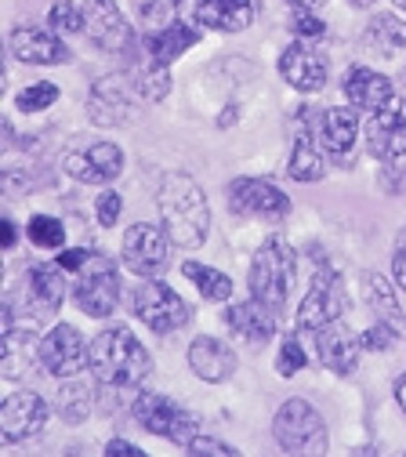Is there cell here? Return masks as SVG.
<instances>
[{
  "instance_id": "cell-1",
  "label": "cell",
  "mask_w": 406,
  "mask_h": 457,
  "mask_svg": "<svg viewBox=\"0 0 406 457\" xmlns=\"http://www.w3.org/2000/svg\"><path fill=\"white\" fill-rule=\"evenodd\" d=\"M156 207H160L163 233L170 237L174 247H182V251L203 247L207 228H211V207H207V196L193 175L170 170V175L160 182Z\"/></svg>"
},
{
  "instance_id": "cell-2",
  "label": "cell",
  "mask_w": 406,
  "mask_h": 457,
  "mask_svg": "<svg viewBox=\"0 0 406 457\" xmlns=\"http://www.w3.org/2000/svg\"><path fill=\"white\" fill-rule=\"evenodd\" d=\"M87 367H91L95 381H102L109 388H138L149 378L153 360L128 327H109L91 341Z\"/></svg>"
},
{
  "instance_id": "cell-3",
  "label": "cell",
  "mask_w": 406,
  "mask_h": 457,
  "mask_svg": "<svg viewBox=\"0 0 406 457\" xmlns=\"http://www.w3.org/2000/svg\"><path fill=\"white\" fill-rule=\"evenodd\" d=\"M294 276H298V254L283 237H269L261 244V251L254 254L251 265V295L258 302H265L272 312L286 309V295L294 287Z\"/></svg>"
},
{
  "instance_id": "cell-4",
  "label": "cell",
  "mask_w": 406,
  "mask_h": 457,
  "mask_svg": "<svg viewBox=\"0 0 406 457\" xmlns=\"http://www.w3.org/2000/svg\"><path fill=\"white\" fill-rule=\"evenodd\" d=\"M272 436H276L279 450H286V453H323L327 450V425H323L319 411L312 403H305V399H286L276 411Z\"/></svg>"
},
{
  "instance_id": "cell-5",
  "label": "cell",
  "mask_w": 406,
  "mask_h": 457,
  "mask_svg": "<svg viewBox=\"0 0 406 457\" xmlns=\"http://www.w3.org/2000/svg\"><path fill=\"white\" fill-rule=\"evenodd\" d=\"M135 421L145 432H153L160 439H170L178 446H189L200 436V421L186 407H178L174 399H167L160 392H145V395L135 399Z\"/></svg>"
},
{
  "instance_id": "cell-6",
  "label": "cell",
  "mask_w": 406,
  "mask_h": 457,
  "mask_svg": "<svg viewBox=\"0 0 406 457\" xmlns=\"http://www.w3.org/2000/svg\"><path fill=\"white\" fill-rule=\"evenodd\" d=\"M131 312L156 334L182 330L189 323V305L160 279H142L131 291Z\"/></svg>"
},
{
  "instance_id": "cell-7",
  "label": "cell",
  "mask_w": 406,
  "mask_h": 457,
  "mask_svg": "<svg viewBox=\"0 0 406 457\" xmlns=\"http://www.w3.org/2000/svg\"><path fill=\"white\" fill-rule=\"evenodd\" d=\"M344 309H348V295H344L341 276H337L334 269H319V272L312 276L309 295H305L302 305H298L294 323H298V330L316 334V330L337 323V320L344 316Z\"/></svg>"
},
{
  "instance_id": "cell-8",
  "label": "cell",
  "mask_w": 406,
  "mask_h": 457,
  "mask_svg": "<svg viewBox=\"0 0 406 457\" xmlns=\"http://www.w3.org/2000/svg\"><path fill=\"white\" fill-rule=\"evenodd\" d=\"M116 302H120V272L116 265L102 254H91L87 265L80 269V279H77V305L80 312L95 316V320H105L116 312Z\"/></svg>"
},
{
  "instance_id": "cell-9",
  "label": "cell",
  "mask_w": 406,
  "mask_h": 457,
  "mask_svg": "<svg viewBox=\"0 0 406 457\" xmlns=\"http://www.w3.org/2000/svg\"><path fill=\"white\" fill-rule=\"evenodd\" d=\"M120 258L124 265L135 272V276H160L167 269V258H170V237L163 233V228L149 225V221H138L128 228L124 237V247H120Z\"/></svg>"
},
{
  "instance_id": "cell-10",
  "label": "cell",
  "mask_w": 406,
  "mask_h": 457,
  "mask_svg": "<svg viewBox=\"0 0 406 457\" xmlns=\"http://www.w3.org/2000/svg\"><path fill=\"white\" fill-rule=\"evenodd\" d=\"M87 356H91V349H87L84 334L77 327H70V323L51 327L44 334V341H40V367L47 374H54V378L80 374L87 367Z\"/></svg>"
},
{
  "instance_id": "cell-11",
  "label": "cell",
  "mask_w": 406,
  "mask_h": 457,
  "mask_svg": "<svg viewBox=\"0 0 406 457\" xmlns=\"http://www.w3.org/2000/svg\"><path fill=\"white\" fill-rule=\"evenodd\" d=\"M367 142H370V153L395 167L406 160V105L402 98L395 95L385 109L370 112V124H367Z\"/></svg>"
},
{
  "instance_id": "cell-12",
  "label": "cell",
  "mask_w": 406,
  "mask_h": 457,
  "mask_svg": "<svg viewBox=\"0 0 406 457\" xmlns=\"http://www.w3.org/2000/svg\"><path fill=\"white\" fill-rule=\"evenodd\" d=\"M178 15L200 29L244 33L254 22V4L251 0H182Z\"/></svg>"
},
{
  "instance_id": "cell-13",
  "label": "cell",
  "mask_w": 406,
  "mask_h": 457,
  "mask_svg": "<svg viewBox=\"0 0 406 457\" xmlns=\"http://www.w3.org/2000/svg\"><path fill=\"white\" fill-rule=\"evenodd\" d=\"M8 47L26 66H62L73 59V51L58 37V29H40V26H15Z\"/></svg>"
},
{
  "instance_id": "cell-14",
  "label": "cell",
  "mask_w": 406,
  "mask_h": 457,
  "mask_svg": "<svg viewBox=\"0 0 406 457\" xmlns=\"http://www.w3.org/2000/svg\"><path fill=\"white\" fill-rule=\"evenodd\" d=\"M228 204L244 218H265V221L290 218V200L261 179H236L228 186Z\"/></svg>"
},
{
  "instance_id": "cell-15",
  "label": "cell",
  "mask_w": 406,
  "mask_h": 457,
  "mask_svg": "<svg viewBox=\"0 0 406 457\" xmlns=\"http://www.w3.org/2000/svg\"><path fill=\"white\" fill-rule=\"evenodd\" d=\"M66 175L77 179V182H87V186H105L112 179H120L124 170V149L116 142H95L87 149H77L66 156Z\"/></svg>"
},
{
  "instance_id": "cell-16",
  "label": "cell",
  "mask_w": 406,
  "mask_h": 457,
  "mask_svg": "<svg viewBox=\"0 0 406 457\" xmlns=\"http://www.w3.org/2000/svg\"><path fill=\"white\" fill-rule=\"evenodd\" d=\"M47 421V403L37 392H15L0 403V439L4 443H22L33 439Z\"/></svg>"
},
{
  "instance_id": "cell-17",
  "label": "cell",
  "mask_w": 406,
  "mask_h": 457,
  "mask_svg": "<svg viewBox=\"0 0 406 457\" xmlns=\"http://www.w3.org/2000/svg\"><path fill=\"white\" fill-rule=\"evenodd\" d=\"M356 135H360V117H356V109H344V105H330L323 117H319V124H316V138H319L323 153L337 167L352 163Z\"/></svg>"
},
{
  "instance_id": "cell-18",
  "label": "cell",
  "mask_w": 406,
  "mask_h": 457,
  "mask_svg": "<svg viewBox=\"0 0 406 457\" xmlns=\"http://www.w3.org/2000/svg\"><path fill=\"white\" fill-rule=\"evenodd\" d=\"M279 77L298 91H323V84L330 77V62L323 51H316L309 44H290L279 54Z\"/></svg>"
},
{
  "instance_id": "cell-19",
  "label": "cell",
  "mask_w": 406,
  "mask_h": 457,
  "mask_svg": "<svg viewBox=\"0 0 406 457\" xmlns=\"http://www.w3.org/2000/svg\"><path fill=\"white\" fill-rule=\"evenodd\" d=\"M87 33L102 51L112 54H124L135 44V33L116 8V0H87Z\"/></svg>"
},
{
  "instance_id": "cell-20",
  "label": "cell",
  "mask_w": 406,
  "mask_h": 457,
  "mask_svg": "<svg viewBox=\"0 0 406 457\" xmlns=\"http://www.w3.org/2000/svg\"><path fill=\"white\" fill-rule=\"evenodd\" d=\"M131 87L124 77H102L95 80L91 95H87V112H91V120L102 124V128H112V124H124L131 117Z\"/></svg>"
},
{
  "instance_id": "cell-21",
  "label": "cell",
  "mask_w": 406,
  "mask_h": 457,
  "mask_svg": "<svg viewBox=\"0 0 406 457\" xmlns=\"http://www.w3.org/2000/svg\"><path fill=\"white\" fill-rule=\"evenodd\" d=\"M360 345L363 341L352 330H344L341 323H330V327L316 330V360L334 374H352L356 370Z\"/></svg>"
},
{
  "instance_id": "cell-22",
  "label": "cell",
  "mask_w": 406,
  "mask_h": 457,
  "mask_svg": "<svg viewBox=\"0 0 406 457\" xmlns=\"http://www.w3.org/2000/svg\"><path fill=\"white\" fill-rule=\"evenodd\" d=\"M344 98L360 112H377L395 98V91L385 73H377L370 66H352L344 73Z\"/></svg>"
},
{
  "instance_id": "cell-23",
  "label": "cell",
  "mask_w": 406,
  "mask_h": 457,
  "mask_svg": "<svg viewBox=\"0 0 406 457\" xmlns=\"http://www.w3.org/2000/svg\"><path fill=\"white\" fill-rule=\"evenodd\" d=\"M225 327L232 334H240L244 341H254V345H265V341L276 334L279 327V312H272L265 302L251 298V302H236L225 309Z\"/></svg>"
},
{
  "instance_id": "cell-24",
  "label": "cell",
  "mask_w": 406,
  "mask_h": 457,
  "mask_svg": "<svg viewBox=\"0 0 406 457\" xmlns=\"http://www.w3.org/2000/svg\"><path fill=\"white\" fill-rule=\"evenodd\" d=\"M200 40L196 26L178 19V22H170L167 29L160 33H145L142 37V47H145V66H156V70H167L174 59H178L182 51H189L193 44Z\"/></svg>"
},
{
  "instance_id": "cell-25",
  "label": "cell",
  "mask_w": 406,
  "mask_h": 457,
  "mask_svg": "<svg viewBox=\"0 0 406 457\" xmlns=\"http://www.w3.org/2000/svg\"><path fill=\"white\" fill-rule=\"evenodd\" d=\"M189 367H193L196 378H203L211 385H221V381L232 378V370H236V353L218 337H196L189 345Z\"/></svg>"
},
{
  "instance_id": "cell-26",
  "label": "cell",
  "mask_w": 406,
  "mask_h": 457,
  "mask_svg": "<svg viewBox=\"0 0 406 457\" xmlns=\"http://www.w3.org/2000/svg\"><path fill=\"white\" fill-rule=\"evenodd\" d=\"M40 360V345H33V334L19 330L15 323L4 327V353H0V370L12 381H29Z\"/></svg>"
},
{
  "instance_id": "cell-27",
  "label": "cell",
  "mask_w": 406,
  "mask_h": 457,
  "mask_svg": "<svg viewBox=\"0 0 406 457\" xmlns=\"http://www.w3.org/2000/svg\"><path fill=\"white\" fill-rule=\"evenodd\" d=\"M29 283V298L37 302V312H58L66 302V279H62V265L58 262H37L26 272Z\"/></svg>"
},
{
  "instance_id": "cell-28",
  "label": "cell",
  "mask_w": 406,
  "mask_h": 457,
  "mask_svg": "<svg viewBox=\"0 0 406 457\" xmlns=\"http://www.w3.org/2000/svg\"><path fill=\"white\" fill-rule=\"evenodd\" d=\"M363 295H367V305L374 309V316L381 323H388L392 330L406 334V312L399 305V295L388 287V279L377 276V272H363Z\"/></svg>"
},
{
  "instance_id": "cell-29",
  "label": "cell",
  "mask_w": 406,
  "mask_h": 457,
  "mask_svg": "<svg viewBox=\"0 0 406 457\" xmlns=\"http://www.w3.org/2000/svg\"><path fill=\"white\" fill-rule=\"evenodd\" d=\"M290 179L294 182H319L327 175V163H323V153L316 149L312 135H298L294 149H290Z\"/></svg>"
},
{
  "instance_id": "cell-30",
  "label": "cell",
  "mask_w": 406,
  "mask_h": 457,
  "mask_svg": "<svg viewBox=\"0 0 406 457\" xmlns=\"http://www.w3.org/2000/svg\"><path fill=\"white\" fill-rule=\"evenodd\" d=\"M367 44L377 54H399L406 47V22L395 15H377L367 26Z\"/></svg>"
},
{
  "instance_id": "cell-31",
  "label": "cell",
  "mask_w": 406,
  "mask_h": 457,
  "mask_svg": "<svg viewBox=\"0 0 406 457\" xmlns=\"http://www.w3.org/2000/svg\"><path fill=\"white\" fill-rule=\"evenodd\" d=\"M182 272H186V279L196 283V291H200L207 302H225V298H232V279H228L225 272H218V269H211V265H200V262H186Z\"/></svg>"
},
{
  "instance_id": "cell-32",
  "label": "cell",
  "mask_w": 406,
  "mask_h": 457,
  "mask_svg": "<svg viewBox=\"0 0 406 457\" xmlns=\"http://www.w3.org/2000/svg\"><path fill=\"white\" fill-rule=\"evenodd\" d=\"M58 411H62V418H66L70 425L84 421V418L91 414V395H87V388L66 381L62 388H58Z\"/></svg>"
},
{
  "instance_id": "cell-33",
  "label": "cell",
  "mask_w": 406,
  "mask_h": 457,
  "mask_svg": "<svg viewBox=\"0 0 406 457\" xmlns=\"http://www.w3.org/2000/svg\"><path fill=\"white\" fill-rule=\"evenodd\" d=\"M26 233H29V240H33L37 247H62L66 225L58 221V218H51V214H33L29 225H26Z\"/></svg>"
},
{
  "instance_id": "cell-34",
  "label": "cell",
  "mask_w": 406,
  "mask_h": 457,
  "mask_svg": "<svg viewBox=\"0 0 406 457\" xmlns=\"http://www.w3.org/2000/svg\"><path fill=\"white\" fill-rule=\"evenodd\" d=\"M47 22L58 33H80L87 26V12H80L73 0H58V4H51V12H47Z\"/></svg>"
},
{
  "instance_id": "cell-35",
  "label": "cell",
  "mask_w": 406,
  "mask_h": 457,
  "mask_svg": "<svg viewBox=\"0 0 406 457\" xmlns=\"http://www.w3.org/2000/svg\"><path fill=\"white\" fill-rule=\"evenodd\" d=\"M305 367H309V353L302 349V341H298V337H283V345H279V353H276V374L294 378V374H302Z\"/></svg>"
},
{
  "instance_id": "cell-36",
  "label": "cell",
  "mask_w": 406,
  "mask_h": 457,
  "mask_svg": "<svg viewBox=\"0 0 406 457\" xmlns=\"http://www.w3.org/2000/svg\"><path fill=\"white\" fill-rule=\"evenodd\" d=\"M19 109L22 112H40V109H47V105H54L58 102V87L54 84H47V80H40V84H29L26 91H19Z\"/></svg>"
},
{
  "instance_id": "cell-37",
  "label": "cell",
  "mask_w": 406,
  "mask_h": 457,
  "mask_svg": "<svg viewBox=\"0 0 406 457\" xmlns=\"http://www.w3.org/2000/svg\"><path fill=\"white\" fill-rule=\"evenodd\" d=\"M395 334H399V330H392L388 323L377 320L360 341H363V349H370V353H388V349H392V341H395Z\"/></svg>"
},
{
  "instance_id": "cell-38",
  "label": "cell",
  "mask_w": 406,
  "mask_h": 457,
  "mask_svg": "<svg viewBox=\"0 0 406 457\" xmlns=\"http://www.w3.org/2000/svg\"><path fill=\"white\" fill-rule=\"evenodd\" d=\"M186 450H189V453H196V457H232V453H236V446L218 443V439H211V436H196Z\"/></svg>"
},
{
  "instance_id": "cell-39",
  "label": "cell",
  "mask_w": 406,
  "mask_h": 457,
  "mask_svg": "<svg viewBox=\"0 0 406 457\" xmlns=\"http://www.w3.org/2000/svg\"><path fill=\"white\" fill-rule=\"evenodd\" d=\"M95 207H98V225L112 228L116 218H120V211H124V200H120V193H102Z\"/></svg>"
},
{
  "instance_id": "cell-40",
  "label": "cell",
  "mask_w": 406,
  "mask_h": 457,
  "mask_svg": "<svg viewBox=\"0 0 406 457\" xmlns=\"http://www.w3.org/2000/svg\"><path fill=\"white\" fill-rule=\"evenodd\" d=\"M392 276H395V287L406 295V225L399 228V237H395V251H392Z\"/></svg>"
},
{
  "instance_id": "cell-41",
  "label": "cell",
  "mask_w": 406,
  "mask_h": 457,
  "mask_svg": "<svg viewBox=\"0 0 406 457\" xmlns=\"http://www.w3.org/2000/svg\"><path fill=\"white\" fill-rule=\"evenodd\" d=\"M294 33L305 37V40H319V37L327 33V26H323V19H316V15H309V12H298V15H294Z\"/></svg>"
},
{
  "instance_id": "cell-42",
  "label": "cell",
  "mask_w": 406,
  "mask_h": 457,
  "mask_svg": "<svg viewBox=\"0 0 406 457\" xmlns=\"http://www.w3.org/2000/svg\"><path fill=\"white\" fill-rule=\"evenodd\" d=\"M105 457H145V450L131 446L128 439H112V443H105Z\"/></svg>"
},
{
  "instance_id": "cell-43",
  "label": "cell",
  "mask_w": 406,
  "mask_h": 457,
  "mask_svg": "<svg viewBox=\"0 0 406 457\" xmlns=\"http://www.w3.org/2000/svg\"><path fill=\"white\" fill-rule=\"evenodd\" d=\"M87 251H62V254H58V265H62V269H84L87 265Z\"/></svg>"
},
{
  "instance_id": "cell-44",
  "label": "cell",
  "mask_w": 406,
  "mask_h": 457,
  "mask_svg": "<svg viewBox=\"0 0 406 457\" xmlns=\"http://www.w3.org/2000/svg\"><path fill=\"white\" fill-rule=\"evenodd\" d=\"M395 403L406 411V374H399V378H395Z\"/></svg>"
},
{
  "instance_id": "cell-45",
  "label": "cell",
  "mask_w": 406,
  "mask_h": 457,
  "mask_svg": "<svg viewBox=\"0 0 406 457\" xmlns=\"http://www.w3.org/2000/svg\"><path fill=\"white\" fill-rule=\"evenodd\" d=\"M0 233H4V247H15V221H12V218H4Z\"/></svg>"
},
{
  "instance_id": "cell-46",
  "label": "cell",
  "mask_w": 406,
  "mask_h": 457,
  "mask_svg": "<svg viewBox=\"0 0 406 457\" xmlns=\"http://www.w3.org/2000/svg\"><path fill=\"white\" fill-rule=\"evenodd\" d=\"M286 4H294L298 12H309V8H316V4H319V0H286Z\"/></svg>"
},
{
  "instance_id": "cell-47",
  "label": "cell",
  "mask_w": 406,
  "mask_h": 457,
  "mask_svg": "<svg viewBox=\"0 0 406 457\" xmlns=\"http://www.w3.org/2000/svg\"><path fill=\"white\" fill-rule=\"evenodd\" d=\"M348 4H356V8H370L374 0H348Z\"/></svg>"
},
{
  "instance_id": "cell-48",
  "label": "cell",
  "mask_w": 406,
  "mask_h": 457,
  "mask_svg": "<svg viewBox=\"0 0 406 457\" xmlns=\"http://www.w3.org/2000/svg\"><path fill=\"white\" fill-rule=\"evenodd\" d=\"M392 4H395V8H399V12L406 15V0H392Z\"/></svg>"
}]
</instances>
